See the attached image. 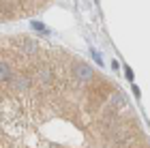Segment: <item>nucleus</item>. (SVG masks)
Returning a JSON list of instances; mask_svg holds the SVG:
<instances>
[{
    "label": "nucleus",
    "mask_w": 150,
    "mask_h": 148,
    "mask_svg": "<svg viewBox=\"0 0 150 148\" xmlns=\"http://www.w3.org/2000/svg\"><path fill=\"white\" fill-rule=\"evenodd\" d=\"M112 148H150V140L139 125V118L129 125V129L114 142Z\"/></svg>",
    "instance_id": "obj_3"
},
{
    "label": "nucleus",
    "mask_w": 150,
    "mask_h": 148,
    "mask_svg": "<svg viewBox=\"0 0 150 148\" xmlns=\"http://www.w3.org/2000/svg\"><path fill=\"white\" fill-rule=\"evenodd\" d=\"M135 120L118 84L79 54L0 37V148H112Z\"/></svg>",
    "instance_id": "obj_1"
},
{
    "label": "nucleus",
    "mask_w": 150,
    "mask_h": 148,
    "mask_svg": "<svg viewBox=\"0 0 150 148\" xmlns=\"http://www.w3.org/2000/svg\"><path fill=\"white\" fill-rule=\"evenodd\" d=\"M47 2H4L0 0V24L4 22H13V19H22L28 15H35L47 9Z\"/></svg>",
    "instance_id": "obj_2"
}]
</instances>
